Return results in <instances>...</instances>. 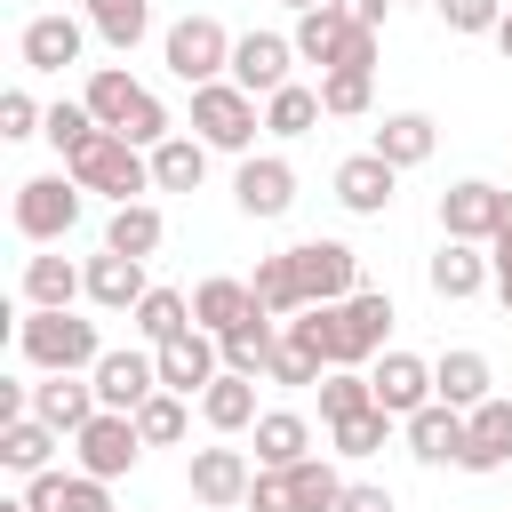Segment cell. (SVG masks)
Wrapping results in <instances>:
<instances>
[{
    "label": "cell",
    "mask_w": 512,
    "mask_h": 512,
    "mask_svg": "<svg viewBox=\"0 0 512 512\" xmlns=\"http://www.w3.org/2000/svg\"><path fill=\"white\" fill-rule=\"evenodd\" d=\"M24 504L32 512H112V480H96V472H32L24 480Z\"/></svg>",
    "instance_id": "ac0fdd59"
},
{
    "label": "cell",
    "mask_w": 512,
    "mask_h": 512,
    "mask_svg": "<svg viewBox=\"0 0 512 512\" xmlns=\"http://www.w3.org/2000/svg\"><path fill=\"white\" fill-rule=\"evenodd\" d=\"M368 400H376V384H368L360 368H328V376H320V416H328V424L352 416V408H368Z\"/></svg>",
    "instance_id": "7bdbcfd3"
},
{
    "label": "cell",
    "mask_w": 512,
    "mask_h": 512,
    "mask_svg": "<svg viewBox=\"0 0 512 512\" xmlns=\"http://www.w3.org/2000/svg\"><path fill=\"white\" fill-rule=\"evenodd\" d=\"M216 344H224V368H232V376H264V368H272V352H280V320L256 304V312H248L240 328H224Z\"/></svg>",
    "instance_id": "d4e9b609"
},
{
    "label": "cell",
    "mask_w": 512,
    "mask_h": 512,
    "mask_svg": "<svg viewBox=\"0 0 512 512\" xmlns=\"http://www.w3.org/2000/svg\"><path fill=\"white\" fill-rule=\"evenodd\" d=\"M184 424H192V416H184V392H168V384H160V392L136 408V432H144V448H176V440H184Z\"/></svg>",
    "instance_id": "60d3db41"
},
{
    "label": "cell",
    "mask_w": 512,
    "mask_h": 512,
    "mask_svg": "<svg viewBox=\"0 0 512 512\" xmlns=\"http://www.w3.org/2000/svg\"><path fill=\"white\" fill-rule=\"evenodd\" d=\"M56 440H64L56 424H40V416H8V424H0V464L32 480V472H48V456H56Z\"/></svg>",
    "instance_id": "f546056e"
},
{
    "label": "cell",
    "mask_w": 512,
    "mask_h": 512,
    "mask_svg": "<svg viewBox=\"0 0 512 512\" xmlns=\"http://www.w3.org/2000/svg\"><path fill=\"white\" fill-rule=\"evenodd\" d=\"M40 128H48V112H40L24 88H8V96H0V136H40Z\"/></svg>",
    "instance_id": "c3c4849f"
},
{
    "label": "cell",
    "mask_w": 512,
    "mask_h": 512,
    "mask_svg": "<svg viewBox=\"0 0 512 512\" xmlns=\"http://www.w3.org/2000/svg\"><path fill=\"white\" fill-rule=\"evenodd\" d=\"M368 384H376V408H392L400 424H408L424 400H440V392H432V360H416V352H376Z\"/></svg>",
    "instance_id": "9a60e30c"
},
{
    "label": "cell",
    "mask_w": 512,
    "mask_h": 512,
    "mask_svg": "<svg viewBox=\"0 0 512 512\" xmlns=\"http://www.w3.org/2000/svg\"><path fill=\"white\" fill-rule=\"evenodd\" d=\"M72 456H80V472L120 480V472L144 456V432H136V416H128V408H96V416L72 432Z\"/></svg>",
    "instance_id": "52a82bcc"
},
{
    "label": "cell",
    "mask_w": 512,
    "mask_h": 512,
    "mask_svg": "<svg viewBox=\"0 0 512 512\" xmlns=\"http://www.w3.org/2000/svg\"><path fill=\"white\" fill-rule=\"evenodd\" d=\"M0 512H32V504H24V496H8V504H0Z\"/></svg>",
    "instance_id": "680465c9"
},
{
    "label": "cell",
    "mask_w": 512,
    "mask_h": 512,
    "mask_svg": "<svg viewBox=\"0 0 512 512\" xmlns=\"http://www.w3.org/2000/svg\"><path fill=\"white\" fill-rule=\"evenodd\" d=\"M16 48H24V72H64L88 48V16H32Z\"/></svg>",
    "instance_id": "d6986e66"
},
{
    "label": "cell",
    "mask_w": 512,
    "mask_h": 512,
    "mask_svg": "<svg viewBox=\"0 0 512 512\" xmlns=\"http://www.w3.org/2000/svg\"><path fill=\"white\" fill-rule=\"evenodd\" d=\"M408 456H416V464H464V408L424 400V408L408 416Z\"/></svg>",
    "instance_id": "44dd1931"
},
{
    "label": "cell",
    "mask_w": 512,
    "mask_h": 512,
    "mask_svg": "<svg viewBox=\"0 0 512 512\" xmlns=\"http://www.w3.org/2000/svg\"><path fill=\"white\" fill-rule=\"evenodd\" d=\"M512 464V400H480L464 408V472H504Z\"/></svg>",
    "instance_id": "e0dca14e"
},
{
    "label": "cell",
    "mask_w": 512,
    "mask_h": 512,
    "mask_svg": "<svg viewBox=\"0 0 512 512\" xmlns=\"http://www.w3.org/2000/svg\"><path fill=\"white\" fill-rule=\"evenodd\" d=\"M72 224H80V184H72V168H64V176H24V184H16V232H24L32 248L64 240Z\"/></svg>",
    "instance_id": "8992f818"
},
{
    "label": "cell",
    "mask_w": 512,
    "mask_h": 512,
    "mask_svg": "<svg viewBox=\"0 0 512 512\" xmlns=\"http://www.w3.org/2000/svg\"><path fill=\"white\" fill-rule=\"evenodd\" d=\"M336 512H392V488H376V480H344Z\"/></svg>",
    "instance_id": "816d5d0a"
},
{
    "label": "cell",
    "mask_w": 512,
    "mask_h": 512,
    "mask_svg": "<svg viewBox=\"0 0 512 512\" xmlns=\"http://www.w3.org/2000/svg\"><path fill=\"white\" fill-rule=\"evenodd\" d=\"M160 64H168L184 88H208V80H224V72H232V32H224L216 16H184V24H168Z\"/></svg>",
    "instance_id": "5b68a950"
},
{
    "label": "cell",
    "mask_w": 512,
    "mask_h": 512,
    "mask_svg": "<svg viewBox=\"0 0 512 512\" xmlns=\"http://www.w3.org/2000/svg\"><path fill=\"white\" fill-rule=\"evenodd\" d=\"M496 224H504V192H496V184L464 176V184L440 192V232H448V240H480V248H488Z\"/></svg>",
    "instance_id": "8fae6325"
},
{
    "label": "cell",
    "mask_w": 512,
    "mask_h": 512,
    "mask_svg": "<svg viewBox=\"0 0 512 512\" xmlns=\"http://www.w3.org/2000/svg\"><path fill=\"white\" fill-rule=\"evenodd\" d=\"M128 320H136V336H144V344H168V336L200 328V320H192V296H176V288H144V304H136Z\"/></svg>",
    "instance_id": "8d00e7d4"
},
{
    "label": "cell",
    "mask_w": 512,
    "mask_h": 512,
    "mask_svg": "<svg viewBox=\"0 0 512 512\" xmlns=\"http://www.w3.org/2000/svg\"><path fill=\"white\" fill-rule=\"evenodd\" d=\"M248 512H296L288 472H264V464H256V480H248Z\"/></svg>",
    "instance_id": "681fc988"
},
{
    "label": "cell",
    "mask_w": 512,
    "mask_h": 512,
    "mask_svg": "<svg viewBox=\"0 0 512 512\" xmlns=\"http://www.w3.org/2000/svg\"><path fill=\"white\" fill-rule=\"evenodd\" d=\"M432 8H440V24H448V32H464V40H472V32H496L512 0H432Z\"/></svg>",
    "instance_id": "bcb514c9"
},
{
    "label": "cell",
    "mask_w": 512,
    "mask_h": 512,
    "mask_svg": "<svg viewBox=\"0 0 512 512\" xmlns=\"http://www.w3.org/2000/svg\"><path fill=\"white\" fill-rule=\"evenodd\" d=\"M296 280H304V304H344L360 288V256L344 240H296Z\"/></svg>",
    "instance_id": "ba28073f"
},
{
    "label": "cell",
    "mask_w": 512,
    "mask_h": 512,
    "mask_svg": "<svg viewBox=\"0 0 512 512\" xmlns=\"http://www.w3.org/2000/svg\"><path fill=\"white\" fill-rule=\"evenodd\" d=\"M200 416H208V432H248L256 424V376H216L208 392H200Z\"/></svg>",
    "instance_id": "1f68e13d"
},
{
    "label": "cell",
    "mask_w": 512,
    "mask_h": 512,
    "mask_svg": "<svg viewBox=\"0 0 512 512\" xmlns=\"http://www.w3.org/2000/svg\"><path fill=\"white\" fill-rule=\"evenodd\" d=\"M384 328H392V296L384 288H352L344 304H328V360L336 368H368L384 352Z\"/></svg>",
    "instance_id": "3957f363"
},
{
    "label": "cell",
    "mask_w": 512,
    "mask_h": 512,
    "mask_svg": "<svg viewBox=\"0 0 512 512\" xmlns=\"http://www.w3.org/2000/svg\"><path fill=\"white\" fill-rule=\"evenodd\" d=\"M232 200H240V216H256V224H272V216H288L296 208V168L280 160V152H248L240 160V176H232Z\"/></svg>",
    "instance_id": "30bf717a"
},
{
    "label": "cell",
    "mask_w": 512,
    "mask_h": 512,
    "mask_svg": "<svg viewBox=\"0 0 512 512\" xmlns=\"http://www.w3.org/2000/svg\"><path fill=\"white\" fill-rule=\"evenodd\" d=\"M264 376H272V384H288V392H304V384H320L328 368H320L312 352H296V344L280 336V352H272V368H264Z\"/></svg>",
    "instance_id": "7dc6e473"
},
{
    "label": "cell",
    "mask_w": 512,
    "mask_h": 512,
    "mask_svg": "<svg viewBox=\"0 0 512 512\" xmlns=\"http://www.w3.org/2000/svg\"><path fill=\"white\" fill-rule=\"evenodd\" d=\"M344 32H352V16H344V8L328 0V8H304L288 40H296V56H304V64H320V72H328V64L344 56Z\"/></svg>",
    "instance_id": "4dcf8cb0"
},
{
    "label": "cell",
    "mask_w": 512,
    "mask_h": 512,
    "mask_svg": "<svg viewBox=\"0 0 512 512\" xmlns=\"http://www.w3.org/2000/svg\"><path fill=\"white\" fill-rule=\"evenodd\" d=\"M64 168H72V184H80V192H104L112 208H120V200H136V192H152V152H144V144H128L120 128H96Z\"/></svg>",
    "instance_id": "7a4b0ae2"
},
{
    "label": "cell",
    "mask_w": 512,
    "mask_h": 512,
    "mask_svg": "<svg viewBox=\"0 0 512 512\" xmlns=\"http://www.w3.org/2000/svg\"><path fill=\"white\" fill-rule=\"evenodd\" d=\"M152 352H160V384L184 392V400H200V392L224 376V344H216L208 328H184V336H168V344H152Z\"/></svg>",
    "instance_id": "9c48e42d"
},
{
    "label": "cell",
    "mask_w": 512,
    "mask_h": 512,
    "mask_svg": "<svg viewBox=\"0 0 512 512\" xmlns=\"http://www.w3.org/2000/svg\"><path fill=\"white\" fill-rule=\"evenodd\" d=\"M88 384H96V400L104 408H144L152 392H160V352H104L96 368H88Z\"/></svg>",
    "instance_id": "7c38bea8"
},
{
    "label": "cell",
    "mask_w": 512,
    "mask_h": 512,
    "mask_svg": "<svg viewBox=\"0 0 512 512\" xmlns=\"http://www.w3.org/2000/svg\"><path fill=\"white\" fill-rule=\"evenodd\" d=\"M392 424H400V416L368 400V408H352V416H336L328 432H336V456H376V448L392 440Z\"/></svg>",
    "instance_id": "ab89813d"
},
{
    "label": "cell",
    "mask_w": 512,
    "mask_h": 512,
    "mask_svg": "<svg viewBox=\"0 0 512 512\" xmlns=\"http://www.w3.org/2000/svg\"><path fill=\"white\" fill-rule=\"evenodd\" d=\"M248 312H256V288H248V280H224V272H216V280H200V288H192V320H200L208 336L240 328Z\"/></svg>",
    "instance_id": "f1b7e54d"
},
{
    "label": "cell",
    "mask_w": 512,
    "mask_h": 512,
    "mask_svg": "<svg viewBox=\"0 0 512 512\" xmlns=\"http://www.w3.org/2000/svg\"><path fill=\"white\" fill-rule=\"evenodd\" d=\"M488 264H496V304L512 312V240H488Z\"/></svg>",
    "instance_id": "f5cc1de1"
},
{
    "label": "cell",
    "mask_w": 512,
    "mask_h": 512,
    "mask_svg": "<svg viewBox=\"0 0 512 512\" xmlns=\"http://www.w3.org/2000/svg\"><path fill=\"white\" fill-rule=\"evenodd\" d=\"M16 352H24L40 376H80V368L104 360V336H96V320H80L72 304H32V312L16 320Z\"/></svg>",
    "instance_id": "6da1fadb"
},
{
    "label": "cell",
    "mask_w": 512,
    "mask_h": 512,
    "mask_svg": "<svg viewBox=\"0 0 512 512\" xmlns=\"http://www.w3.org/2000/svg\"><path fill=\"white\" fill-rule=\"evenodd\" d=\"M160 240H168V224H160L152 200H120L112 224H104V248H120V256H152Z\"/></svg>",
    "instance_id": "d6a6232c"
},
{
    "label": "cell",
    "mask_w": 512,
    "mask_h": 512,
    "mask_svg": "<svg viewBox=\"0 0 512 512\" xmlns=\"http://www.w3.org/2000/svg\"><path fill=\"white\" fill-rule=\"evenodd\" d=\"M336 8H344L352 24H376V32H384V8H392V0H336Z\"/></svg>",
    "instance_id": "db71d44e"
},
{
    "label": "cell",
    "mask_w": 512,
    "mask_h": 512,
    "mask_svg": "<svg viewBox=\"0 0 512 512\" xmlns=\"http://www.w3.org/2000/svg\"><path fill=\"white\" fill-rule=\"evenodd\" d=\"M328 72H376V24H352V32H344V56H336Z\"/></svg>",
    "instance_id": "f907efd6"
},
{
    "label": "cell",
    "mask_w": 512,
    "mask_h": 512,
    "mask_svg": "<svg viewBox=\"0 0 512 512\" xmlns=\"http://www.w3.org/2000/svg\"><path fill=\"white\" fill-rule=\"evenodd\" d=\"M136 96H144V88H136V80L120 72V64H96V72H88V96H80V104H88V112H96L104 128H128Z\"/></svg>",
    "instance_id": "74e56055"
},
{
    "label": "cell",
    "mask_w": 512,
    "mask_h": 512,
    "mask_svg": "<svg viewBox=\"0 0 512 512\" xmlns=\"http://www.w3.org/2000/svg\"><path fill=\"white\" fill-rule=\"evenodd\" d=\"M496 48H504V64H512V8H504V24H496Z\"/></svg>",
    "instance_id": "11a10c76"
},
{
    "label": "cell",
    "mask_w": 512,
    "mask_h": 512,
    "mask_svg": "<svg viewBox=\"0 0 512 512\" xmlns=\"http://www.w3.org/2000/svg\"><path fill=\"white\" fill-rule=\"evenodd\" d=\"M72 296H88L80 264H64V256H32L24 264V304H72Z\"/></svg>",
    "instance_id": "f35d334b"
},
{
    "label": "cell",
    "mask_w": 512,
    "mask_h": 512,
    "mask_svg": "<svg viewBox=\"0 0 512 512\" xmlns=\"http://www.w3.org/2000/svg\"><path fill=\"white\" fill-rule=\"evenodd\" d=\"M256 96L240 88V80H208V88H192V136L208 144V152H248L256 144Z\"/></svg>",
    "instance_id": "277c9868"
},
{
    "label": "cell",
    "mask_w": 512,
    "mask_h": 512,
    "mask_svg": "<svg viewBox=\"0 0 512 512\" xmlns=\"http://www.w3.org/2000/svg\"><path fill=\"white\" fill-rule=\"evenodd\" d=\"M96 408H104V400H96V384H80V376H40V384H32V416H40V424H56L64 440H72Z\"/></svg>",
    "instance_id": "603a6c76"
},
{
    "label": "cell",
    "mask_w": 512,
    "mask_h": 512,
    "mask_svg": "<svg viewBox=\"0 0 512 512\" xmlns=\"http://www.w3.org/2000/svg\"><path fill=\"white\" fill-rule=\"evenodd\" d=\"M200 176H208L200 136H160L152 144V192H200Z\"/></svg>",
    "instance_id": "83f0119b"
},
{
    "label": "cell",
    "mask_w": 512,
    "mask_h": 512,
    "mask_svg": "<svg viewBox=\"0 0 512 512\" xmlns=\"http://www.w3.org/2000/svg\"><path fill=\"white\" fill-rule=\"evenodd\" d=\"M432 144H440L432 112H384V128H376V152H384L392 168H424V160H432Z\"/></svg>",
    "instance_id": "4316f807"
},
{
    "label": "cell",
    "mask_w": 512,
    "mask_h": 512,
    "mask_svg": "<svg viewBox=\"0 0 512 512\" xmlns=\"http://www.w3.org/2000/svg\"><path fill=\"white\" fill-rule=\"evenodd\" d=\"M192 496L208 504V512H232V504H248V480H256V464H248V448H192Z\"/></svg>",
    "instance_id": "4fadbf2b"
},
{
    "label": "cell",
    "mask_w": 512,
    "mask_h": 512,
    "mask_svg": "<svg viewBox=\"0 0 512 512\" xmlns=\"http://www.w3.org/2000/svg\"><path fill=\"white\" fill-rule=\"evenodd\" d=\"M256 304L272 312V320H288V312H304V280H296V256L280 248V256H256Z\"/></svg>",
    "instance_id": "d590c367"
},
{
    "label": "cell",
    "mask_w": 512,
    "mask_h": 512,
    "mask_svg": "<svg viewBox=\"0 0 512 512\" xmlns=\"http://www.w3.org/2000/svg\"><path fill=\"white\" fill-rule=\"evenodd\" d=\"M392 184H400V168L368 144V152H352V160H336V200L352 208V216H384L392 208Z\"/></svg>",
    "instance_id": "2e32d148"
},
{
    "label": "cell",
    "mask_w": 512,
    "mask_h": 512,
    "mask_svg": "<svg viewBox=\"0 0 512 512\" xmlns=\"http://www.w3.org/2000/svg\"><path fill=\"white\" fill-rule=\"evenodd\" d=\"M320 120H328L320 88H296V80H288V88H272V96H264V128H272V136H312Z\"/></svg>",
    "instance_id": "e575fe53"
},
{
    "label": "cell",
    "mask_w": 512,
    "mask_h": 512,
    "mask_svg": "<svg viewBox=\"0 0 512 512\" xmlns=\"http://www.w3.org/2000/svg\"><path fill=\"white\" fill-rule=\"evenodd\" d=\"M96 128H104V120H96L88 104H48V128H40V136H48V144H56L64 160H72V152H80V144H88Z\"/></svg>",
    "instance_id": "f6af8a7d"
},
{
    "label": "cell",
    "mask_w": 512,
    "mask_h": 512,
    "mask_svg": "<svg viewBox=\"0 0 512 512\" xmlns=\"http://www.w3.org/2000/svg\"><path fill=\"white\" fill-rule=\"evenodd\" d=\"M496 240H512V192H504V224H496Z\"/></svg>",
    "instance_id": "9f6ffc18"
},
{
    "label": "cell",
    "mask_w": 512,
    "mask_h": 512,
    "mask_svg": "<svg viewBox=\"0 0 512 512\" xmlns=\"http://www.w3.org/2000/svg\"><path fill=\"white\" fill-rule=\"evenodd\" d=\"M80 16H88V32L96 40H112L120 56L144 40V24H152V0H80Z\"/></svg>",
    "instance_id": "836d02e7"
},
{
    "label": "cell",
    "mask_w": 512,
    "mask_h": 512,
    "mask_svg": "<svg viewBox=\"0 0 512 512\" xmlns=\"http://www.w3.org/2000/svg\"><path fill=\"white\" fill-rule=\"evenodd\" d=\"M424 280H432L440 304H464V296H480V288L496 280V264L480 256V240H440V256L424 264Z\"/></svg>",
    "instance_id": "ffe728a7"
},
{
    "label": "cell",
    "mask_w": 512,
    "mask_h": 512,
    "mask_svg": "<svg viewBox=\"0 0 512 512\" xmlns=\"http://www.w3.org/2000/svg\"><path fill=\"white\" fill-rule=\"evenodd\" d=\"M280 8H296V16H304V8H328V0H280Z\"/></svg>",
    "instance_id": "6f0895ef"
},
{
    "label": "cell",
    "mask_w": 512,
    "mask_h": 512,
    "mask_svg": "<svg viewBox=\"0 0 512 512\" xmlns=\"http://www.w3.org/2000/svg\"><path fill=\"white\" fill-rule=\"evenodd\" d=\"M368 80H376V72H320L328 120H360V112H368Z\"/></svg>",
    "instance_id": "ee69618b"
},
{
    "label": "cell",
    "mask_w": 512,
    "mask_h": 512,
    "mask_svg": "<svg viewBox=\"0 0 512 512\" xmlns=\"http://www.w3.org/2000/svg\"><path fill=\"white\" fill-rule=\"evenodd\" d=\"M144 256H120V248H104V256H88V304H104V312H136L144 304Z\"/></svg>",
    "instance_id": "7402d4cb"
},
{
    "label": "cell",
    "mask_w": 512,
    "mask_h": 512,
    "mask_svg": "<svg viewBox=\"0 0 512 512\" xmlns=\"http://www.w3.org/2000/svg\"><path fill=\"white\" fill-rule=\"evenodd\" d=\"M288 496H296V512H336V496H344V480H336V464H320V456H304V464H288Z\"/></svg>",
    "instance_id": "b9f144b4"
},
{
    "label": "cell",
    "mask_w": 512,
    "mask_h": 512,
    "mask_svg": "<svg viewBox=\"0 0 512 512\" xmlns=\"http://www.w3.org/2000/svg\"><path fill=\"white\" fill-rule=\"evenodd\" d=\"M432 392H440L448 408H480V400H488V352H472V344L440 352V360H432Z\"/></svg>",
    "instance_id": "484cf974"
},
{
    "label": "cell",
    "mask_w": 512,
    "mask_h": 512,
    "mask_svg": "<svg viewBox=\"0 0 512 512\" xmlns=\"http://www.w3.org/2000/svg\"><path fill=\"white\" fill-rule=\"evenodd\" d=\"M248 432H256V464H264V472H288V464L312 456V424H304L296 408H264Z\"/></svg>",
    "instance_id": "cb8c5ba5"
},
{
    "label": "cell",
    "mask_w": 512,
    "mask_h": 512,
    "mask_svg": "<svg viewBox=\"0 0 512 512\" xmlns=\"http://www.w3.org/2000/svg\"><path fill=\"white\" fill-rule=\"evenodd\" d=\"M288 64H296V40H288V32H240V40H232V80H240L248 96L288 88Z\"/></svg>",
    "instance_id": "5bb4252c"
}]
</instances>
